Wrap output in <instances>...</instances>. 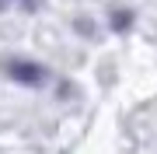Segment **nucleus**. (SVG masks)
Segmentation results:
<instances>
[{"instance_id": "nucleus-1", "label": "nucleus", "mask_w": 157, "mask_h": 154, "mask_svg": "<svg viewBox=\"0 0 157 154\" xmlns=\"http://www.w3.org/2000/svg\"><path fill=\"white\" fill-rule=\"evenodd\" d=\"M7 74H11L17 84H42L45 81V70L35 67V63H25V60H11L7 63Z\"/></svg>"}]
</instances>
